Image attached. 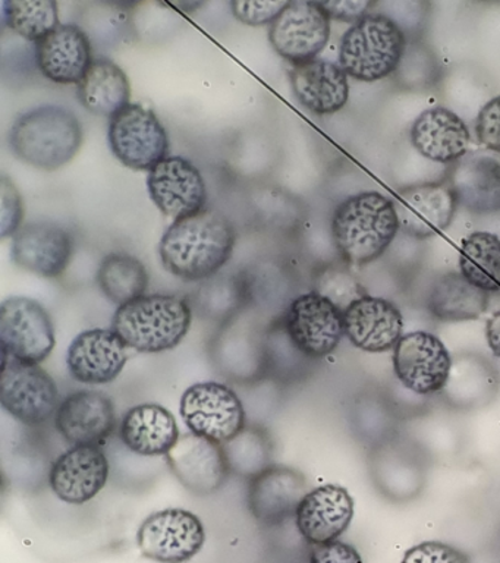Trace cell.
Here are the masks:
<instances>
[{
  "label": "cell",
  "mask_w": 500,
  "mask_h": 563,
  "mask_svg": "<svg viewBox=\"0 0 500 563\" xmlns=\"http://www.w3.org/2000/svg\"><path fill=\"white\" fill-rule=\"evenodd\" d=\"M234 223L219 211L203 209L175 220L162 236L159 255L165 271L186 282L210 279L234 253Z\"/></svg>",
  "instance_id": "cell-1"
},
{
  "label": "cell",
  "mask_w": 500,
  "mask_h": 563,
  "mask_svg": "<svg viewBox=\"0 0 500 563\" xmlns=\"http://www.w3.org/2000/svg\"><path fill=\"white\" fill-rule=\"evenodd\" d=\"M398 231L401 229L392 198L376 191L345 198L332 218V238L337 253L354 266L381 257Z\"/></svg>",
  "instance_id": "cell-2"
},
{
  "label": "cell",
  "mask_w": 500,
  "mask_h": 563,
  "mask_svg": "<svg viewBox=\"0 0 500 563\" xmlns=\"http://www.w3.org/2000/svg\"><path fill=\"white\" fill-rule=\"evenodd\" d=\"M77 114L64 106L43 104L20 114L12 123L10 148L16 158L42 170L67 166L82 145Z\"/></svg>",
  "instance_id": "cell-3"
},
{
  "label": "cell",
  "mask_w": 500,
  "mask_h": 563,
  "mask_svg": "<svg viewBox=\"0 0 500 563\" xmlns=\"http://www.w3.org/2000/svg\"><path fill=\"white\" fill-rule=\"evenodd\" d=\"M191 320V307L186 299L173 294H152L118 307L112 330L131 350L160 354L182 342Z\"/></svg>",
  "instance_id": "cell-4"
},
{
  "label": "cell",
  "mask_w": 500,
  "mask_h": 563,
  "mask_svg": "<svg viewBox=\"0 0 500 563\" xmlns=\"http://www.w3.org/2000/svg\"><path fill=\"white\" fill-rule=\"evenodd\" d=\"M405 47L407 37L397 21L368 13L342 35L340 65L358 81H379L397 70Z\"/></svg>",
  "instance_id": "cell-5"
},
{
  "label": "cell",
  "mask_w": 500,
  "mask_h": 563,
  "mask_svg": "<svg viewBox=\"0 0 500 563\" xmlns=\"http://www.w3.org/2000/svg\"><path fill=\"white\" fill-rule=\"evenodd\" d=\"M113 156L126 167L148 170L169 157L168 131L152 109L130 103L113 114L108 130Z\"/></svg>",
  "instance_id": "cell-6"
},
{
  "label": "cell",
  "mask_w": 500,
  "mask_h": 563,
  "mask_svg": "<svg viewBox=\"0 0 500 563\" xmlns=\"http://www.w3.org/2000/svg\"><path fill=\"white\" fill-rule=\"evenodd\" d=\"M51 314L32 298L12 297L0 306L2 358L38 365L55 347Z\"/></svg>",
  "instance_id": "cell-7"
},
{
  "label": "cell",
  "mask_w": 500,
  "mask_h": 563,
  "mask_svg": "<svg viewBox=\"0 0 500 563\" xmlns=\"http://www.w3.org/2000/svg\"><path fill=\"white\" fill-rule=\"evenodd\" d=\"M179 412L191 433L226 444L245 429L238 395L216 382L197 383L184 391Z\"/></svg>",
  "instance_id": "cell-8"
},
{
  "label": "cell",
  "mask_w": 500,
  "mask_h": 563,
  "mask_svg": "<svg viewBox=\"0 0 500 563\" xmlns=\"http://www.w3.org/2000/svg\"><path fill=\"white\" fill-rule=\"evenodd\" d=\"M58 387L41 365L2 358L0 404L11 417L25 426L37 427L58 411Z\"/></svg>",
  "instance_id": "cell-9"
},
{
  "label": "cell",
  "mask_w": 500,
  "mask_h": 563,
  "mask_svg": "<svg viewBox=\"0 0 500 563\" xmlns=\"http://www.w3.org/2000/svg\"><path fill=\"white\" fill-rule=\"evenodd\" d=\"M285 329L298 351L310 358H323L331 355L344 338V311L313 290L289 303Z\"/></svg>",
  "instance_id": "cell-10"
},
{
  "label": "cell",
  "mask_w": 500,
  "mask_h": 563,
  "mask_svg": "<svg viewBox=\"0 0 500 563\" xmlns=\"http://www.w3.org/2000/svg\"><path fill=\"white\" fill-rule=\"evenodd\" d=\"M331 38V16L322 2H288L269 29L275 51L293 65L314 60Z\"/></svg>",
  "instance_id": "cell-11"
},
{
  "label": "cell",
  "mask_w": 500,
  "mask_h": 563,
  "mask_svg": "<svg viewBox=\"0 0 500 563\" xmlns=\"http://www.w3.org/2000/svg\"><path fill=\"white\" fill-rule=\"evenodd\" d=\"M203 522L184 509H165L144 519L137 543L144 556L159 563H186L203 549Z\"/></svg>",
  "instance_id": "cell-12"
},
{
  "label": "cell",
  "mask_w": 500,
  "mask_h": 563,
  "mask_svg": "<svg viewBox=\"0 0 500 563\" xmlns=\"http://www.w3.org/2000/svg\"><path fill=\"white\" fill-rule=\"evenodd\" d=\"M393 372L399 382L414 394H437L449 382L452 356L434 334L407 333L395 346Z\"/></svg>",
  "instance_id": "cell-13"
},
{
  "label": "cell",
  "mask_w": 500,
  "mask_h": 563,
  "mask_svg": "<svg viewBox=\"0 0 500 563\" xmlns=\"http://www.w3.org/2000/svg\"><path fill=\"white\" fill-rule=\"evenodd\" d=\"M148 196L157 209L175 220L203 210L208 188L199 167L181 156H169L157 163L147 176Z\"/></svg>",
  "instance_id": "cell-14"
},
{
  "label": "cell",
  "mask_w": 500,
  "mask_h": 563,
  "mask_svg": "<svg viewBox=\"0 0 500 563\" xmlns=\"http://www.w3.org/2000/svg\"><path fill=\"white\" fill-rule=\"evenodd\" d=\"M399 229L415 240L445 232L454 220L458 200L447 180L410 185L395 197Z\"/></svg>",
  "instance_id": "cell-15"
},
{
  "label": "cell",
  "mask_w": 500,
  "mask_h": 563,
  "mask_svg": "<svg viewBox=\"0 0 500 563\" xmlns=\"http://www.w3.org/2000/svg\"><path fill=\"white\" fill-rule=\"evenodd\" d=\"M73 254V233L49 220L25 223L12 236V260L34 275L49 279L64 275Z\"/></svg>",
  "instance_id": "cell-16"
},
{
  "label": "cell",
  "mask_w": 500,
  "mask_h": 563,
  "mask_svg": "<svg viewBox=\"0 0 500 563\" xmlns=\"http://www.w3.org/2000/svg\"><path fill=\"white\" fill-rule=\"evenodd\" d=\"M166 461L178 482L199 496L218 492L231 471L223 444L195 433L179 438Z\"/></svg>",
  "instance_id": "cell-17"
},
{
  "label": "cell",
  "mask_w": 500,
  "mask_h": 563,
  "mask_svg": "<svg viewBox=\"0 0 500 563\" xmlns=\"http://www.w3.org/2000/svg\"><path fill=\"white\" fill-rule=\"evenodd\" d=\"M129 361V346L112 329H90L69 345L67 364L74 380L107 385L120 376Z\"/></svg>",
  "instance_id": "cell-18"
},
{
  "label": "cell",
  "mask_w": 500,
  "mask_h": 563,
  "mask_svg": "<svg viewBox=\"0 0 500 563\" xmlns=\"http://www.w3.org/2000/svg\"><path fill=\"white\" fill-rule=\"evenodd\" d=\"M109 478L107 453L99 446H74L52 466L49 484L55 495L69 505L87 504L95 499Z\"/></svg>",
  "instance_id": "cell-19"
},
{
  "label": "cell",
  "mask_w": 500,
  "mask_h": 563,
  "mask_svg": "<svg viewBox=\"0 0 500 563\" xmlns=\"http://www.w3.org/2000/svg\"><path fill=\"white\" fill-rule=\"evenodd\" d=\"M354 517V500L346 488L324 484L307 493L298 505L296 523L307 543H332L345 534Z\"/></svg>",
  "instance_id": "cell-20"
},
{
  "label": "cell",
  "mask_w": 500,
  "mask_h": 563,
  "mask_svg": "<svg viewBox=\"0 0 500 563\" xmlns=\"http://www.w3.org/2000/svg\"><path fill=\"white\" fill-rule=\"evenodd\" d=\"M55 424L60 435L74 446H100L115 430V408L102 391H76L59 405Z\"/></svg>",
  "instance_id": "cell-21"
},
{
  "label": "cell",
  "mask_w": 500,
  "mask_h": 563,
  "mask_svg": "<svg viewBox=\"0 0 500 563\" xmlns=\"http://www.w3.org/2000/svg\"><path fill=\"white\" fill-rule=\"evenodd\" d=\"M307 482L300 471L270 465L249 478L248 508L266 526H279L296 517L298 505L307 495Z\"/></svg>",
  "instance_id": "cell-22"
},
{
  "label": "cell",
  "mask_w": 500,
  "mask_h": 563,
  "mask_svg": "<svg viewBox=\"0 0 500 563\" xmlns=\"http://www.w3.org/2000/svg\"><path fill=\"white\" fill-rule=\"evenodd\" d=\"M345 334L358 350L379 354L395 350L403 336V317L388 299L364 295L344 311Z\"/></svg>",
  "instance_id": "cell-23"
},
{
  "label": "cell",
  "mask_w": 500,
  "mask_h": 563,
  "mask_svg": "<svg viewBox=\"0 0 500 563\" xmlns=\"http://www.w3.org/2000/svg\"><path fill=\"white\" fill-rule=\"evenodd\" d=\"M412 147L429 161L451 165L467 156L471 132L463 118L445 106L421 112L411 126Z\"/></svg>",
  "instance_id": "cell-24"
},
{
  "label": "cell",
  "mask_w": 500,
  "mask_h": 563,
  "mask_svg": "<svg viewBox=\"0 0 500 563\" xmlns=\"http://www.w3.org/2000/svg\"><path fill=\"white\" fill-rule=\"evenodd\" d=\"M38 69L56 84H80L93 64L91 43L77 24H59L36 43Z\"/></svg>",
  "instance_id": "cell-25"
},
{
  "label": "cell",
  "mask_w": 500,
  "mask_h": 563,
  "mask_svg": "<svg viewBox=\"0 0 500 563\" xmlns=\"http://www.w3.org/2000/svg\"><path fill=\"white\" fill-rule=\"evenodd\" d=\"M289 79L293 95L310 112L332 114L348 103V75L333 62L314 59L293 65Z\"/></svg>",
  "instance_id": "cell-26"
},
{
  "label": "cell",
  "mask_w": 500,
  "mask_h": 563,
  "mask_svg": "<svg viewBox=\"0 0 500 563\" xmlns=\"http://www.w3.org/2000/svg\"><path fill=\"white\" fill-rule=\"evenodd\" d=\"M458 205L474 214L500 210V162L489 156L464 157L446 179Z\"/></svg>",
  "instance_id": "cell-27"
},
{
  "label": "cell",
  "mask_w": 500,
  "mask_h": 563,
  "mask_svg": "<svg viewBox=\"0 0 500 563\" xmlns=\"http://www.w3.org/2000/svg\"><path fill=\"white\" fill-rule=\"evenodd\" d=\"M121 439L137 455H168L179 440V429L168 409L157 404H144L126 412L121 424Z\"/></svg>",
  "instance_id": "cell-28"
},
{
  "label": "cell",
  "mask_w": 500,
  "mask_h": 563,
  "mask_svg": "<svg viewBox=\"0 0 500 563\" xmlns=\"http://www.w3.org/2000/svg\"><path fill=\"white\" fill-rule=\"evenodd\" d=\"M78 99L89 112L112 118L131 103L130 79L115 62L98 57L78 84Z\"/></svg>",
  "instance_id": "cell-29"
},
{
  "label": "cell",
  "mask_w": 500,
  "mask_h": 563,
  "mask_svg": "<svg viewBox=\"0 0 500 563\" xmlns=\"http://www.w3.org/2000/svg\"><path fill=\"white\" fill-rule=\"evenodd\" d=\"M487 307L489 294L469 284L460 273H446L429 290L430 314L441 321L477 320Z\"/></svg>",
  "instance_id": "cell-30"
},
{
  "label": "cell",
  "mask_w": 500,
  "mask_h": 563,
  "mask_svg": "<svg viewBox=\"0 0 500 563\" xmlns=\"http://www.w3.org/2000/svg\"><path fill=\"white\" fill-rule=\"evenodd\" d=\"M459 273L485 292L500 290V240L490 232H474L463 241Z\"/></svg>",
  "instance_id": "cell-31"
},
{
  "label": "cell",
  "mask_w": 500,
  "mask_h": 563,
  "mask_svg": "<svg viewBox=\"0 0 500 563\" xmlns=\"http://www.w3.org/2000/svg\"><path fill=\"white\" fill-rule=\"evenodd\" d=\"M98 284L103 294L121 307L146 295L147 268L134 255L109 254L100 263Z\"/></svg>",
  "instance_id": "cell-32"
},
{
  "label": "cell",
  "mask_w": 500,
  "mask_h": 563,
  "mask_svg": "<svg viewBox=\"0 0 500 563\" xmlns=\"http://www.w3.org/2000/svg\"><path fill=\"white\" fill-rule=\"evenodd\" d=\"M3 25L21 37L37 43L60 24L54 0H7L2 4Z\"/></svg>",
  "instance_id": "cell-33"
},
{
  "label": "cell",
  "mask_w": 500,
  "mask_h": 563,
  "mask_svg": "<svg viewBox=\"0 0 500 563\" xmlns=\"http://www.w3.org/2000/svg\"><path fill=\"white\" fill-rule=\"evenodd\" d=\"M230 468L254 477L270 466L271 446L266 434L256 429H244L225 446Z\"/></svg>",
  "instance_id": "cell-34"
},
{
  "label": "cell",
  "mask_w": 500,
  "mask_h": 563,
  "mask_svg": "<svg viewBox=\"0 0 500 563\" xmlns=\"http://www.w3.org/2000/svg\"><path fill=\"white\" fill-rule=\"evenodd\" d=\"M314 290L331 299L342 311H345L358 298L367 295L359 282L348 271L333 266L323 268L319 273Z\"/></svg>",
  "instance_id": "cell-35"
},
{
  "label": "cell",
  "mask_w": 500,
  "mask_h": 563,
  "mask_svg": "<svg viewBox=\"0 0 500 563\" xmlns=\"http://www.w3.org/2000/svg\"><path fill=\"white\" fill-rule=\"evenodd\" d=\"M0 191H2V218H0V236L3 240L14 236L23 227L24 202L23 197L7 175L0 179Z\"/></svg>",
  "instance_id": "cell-36"
},
{
  "label": "cell",
  "mask_w": 500,
  "mask_h": 563,
  "mask_svg": "<svg viewBox=\"0 0 500 563\" xmlns=\"http://www.w3.org/2000/svg\"><path fill=\"white\" fill-rule=\"evenodd\" d=\"M401 563H471L463 550L442 541H424L408 549Z\"/></svg>",
  "instance_id": "cell-37"
},
{
  "label": "cell",
  "mask_w": 500,
  "mask_h": 563,
  "mask_svg": "<svg viewBox=\"0 0 500 563\" xmlns=\"http://www.w3.org/2000/svg\"><path fill=\"white\" fill-rule=\"evenodd\" d=\"M288 2H231L232 13L236 20L244 22V24L257 26L274 24L276 18L280 15Z\"/></svg>",
  "instance_id": "cell-38"
},
{
  "label": "cell",
  "mask_w": 500,
  "mask_h": 563,
  "mask_svg": "<svg viewBox=\"0 0 500 563\" xmlns=\"http://www.w3.org/2000/svg\"><path fill=\"white\" fill-rule=\"evenodd\" d=\"M476 135L487 150L500 153V95L482 106L476 121Z\"/></svg>",
  "instance_id": "cell-39"
},
{
  "label": "cell",
  "mask_w": 500,
  "mask_h": 563,
  "mask_svg": "<svg viewBox=\"0 0 500 563\" xmlns=\"http://www.w3.org/2000/svg\"><path fill=\"white\" fill-rule=\"evenodd\" d=\"M310 563H363L362 554L353 545L344 541L314 545L310 554Z\"/></svg>",
  "instance_id": "cell-40"
},
{
  "label": "cell",
  "mask_w": 500,
  "mask_h": 563,
  "mask_svg": "<svg viewBox=\"0 0 500 563\" xmlns=\"http://www.w3.org/2000/svg\"><path fill=\"white\" fill-rule=\"evenodd\" d=\"M322 7L329 13L331 20L355 24V22L370 13L368 11H370L373 2H363V0L349 2V0H344V2H322Z\"/></svg>",
  "instance_id": "cell-41"
},
{
  "label": "cell",
  "mask_w": 500,
  "mask_h": 563,
  "mask_svg": "<svg viewBox=\"0 0 500 563\" xmlns=\"http://www.w3.org/2000/svg\"><path fill=\"white\" fill-rule=\"evenodd\" d=\"M486 338L491 352L500 358V311L495 312L487 321Z\"/></svg>",
  "instance_id": "cell-42"
}]
</instances>
